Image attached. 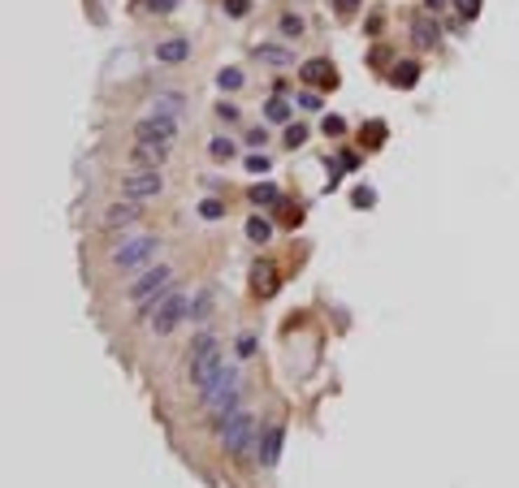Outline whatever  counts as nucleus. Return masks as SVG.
<instances>
[{
    "label": "nucleus",
    "mask_w": 519,
    "mask_h": 488,
    "mask_svg": "<svg viewBox=\"0 0 519 488\" xmlns=\"http://www.w3.org/2000/svg\"><path fill=\"white\" fill-rule=\"evenodd\" d=\"M200 402H204V410H208L216 424L226 419V415H234V410L242 406V372L234 363H226V368L212 376L208 389H200Z\"/></svg>",
    "instance_id": "1"
},
{
    "label": "nucleus",
    "mask_w": 519,
    "mask_h": 488,
    "mask_svg": "<svg viewBox=\"0 0 519 488\" xmlns=\"http://www.w3.org/2000/svg\"><path fill=\"white\" fill-rule=\"evenodd\" d=\"M169 286H173V268H169V264L143 268V272L130 281V302L139 307L134 320H152V316H156V307H160V298L169 294Z\"/></svg>",
    "instance_id": "2"
},
{
    "label": "nucleus",
    "mask_w": 519,
    "mask_h": 488,
    "mask_svg": "<svg viewBox=\"0 0 519 488\" xmlns=\"http://www.w3.org/2000/svg\"><path fill=\"white\" fill-rule=\"evenodd\" d=\"M226 368V354H221L216 337L212 333H204V337H195L191 342V354H186V380L195 384V389H208L212 376Z\"/></svg>",
    "instance_id": "3"
},
{
    "label": "nucleus",
    "mask_w": 519,
    "mask_h": 488,
    "mask_svg": "<svg viewBox=\"0 0 519 488\" xmlns=\"http://www.w3.org/2000/svg\"><path fill=\"white\" fill-rule=\"evenodd\" d=\"M216 436H221V449H226V454L242 458L247 449H251V436H256V415L238 406L234 415H226V419L216 424Z\"/></svg>",
    "instance_id": "4"
},
{
    "label": "nucleus",
    "mask_w": 519,
    "mask_h": 488,
    "mask_svg": "<svg viewBox=\"0 0 519 488\" xmlns=\"http://www.w3.org/2000/svg\"><path fill=\"white\" fill-rule=\"evenodd\" d=\"M156 255H160V238H156V234H143V238H130V242H121V246L113 251V268L130 272V268L152 264Z\"/></svg>",
    "instance_id": "5"
},
{
    "label": "nucleus",
    "mask_w": 519,
    "mask_h": 488,
    "mask_svg": "<svg viewBox=\"0 0 519 488\" xmlns=\"http://www.w3.org/2000/svg\"><path fill=\"white\" fill-rule=\"evenodd\" d=\"M186 316H191V298L182 290H169L160 298V307H156V316H152V333H156V337H169V333L178 328Z\"/></svg>",
    "instance_id": "6"
},
{
    "label": "nucleus",
    "mask_w": 519,
    "mask_h": 488,
    "mask_svg": "<svg viewBox=\"0 0 519 488\" xmlns=\"http://www.w3.org/2000/svg\"><path fill=\"white\" fill-rule=\"evenodd\" d=\"M160 190H165V177H160V169H134V173H126V177H121V195H126V199H134V203L156 199Z\"/></svg>",
    "instance_id": "7"
},
{
    "label": "nucleus",
    "mask_w": 519,
    "mask_h": 488,
    "mask_svg": "<svg viewBox=\"0 0 519 488\" xmlns=\"http://www.w3.org/2000/svg\"><path fill=\"white\" fill-rule=\"evenodd\" d=\"M169 160V143H156V139H134L130 143V165L134 169H160Z\"/></svg>",
    "instance_id": "8"
},
{
    "label": "nucleus",
    "mask_w": 519,
    "mask_h": 488,
    "mask_svg": "<svg viewBox=\"0 0 519 488\" xmlns=\"http://www.w3.org/2000/svg\"><path fill=\"white\" fill-rule=\"evenodd\" d=\"M134 139H156V143H169L178 139V117H156V113H147L139 125H134Z\"/></svg>",
    "instance_id": "9"
},
{
    "label": "nucleus",
    "mask_w": 519,
    "mask_h": 488,
    "mask_svg": "<svg viewBox=\"0 0 519 488\" xmlns=\"http://www.w3.org/2000/svg\"><path fill=\"white\" fill-rule=\"evenodd\" d=\"M282 445H286V428H282V424H264V432H260V445H256L260 467H277Z\"/></svg>",
    "instance_id": "10"
},
{
    "label": "nucleus",
    "mask_w": 519,
    "mask_h": 488,
    "mask_svg": "<svg viewBox=\"0 0 519 488\" xmlns=\"http://www.w3.org/2000/svg\"><path fill=\"white\" fill-rule=\"evenodd\" d=\"M143 216V208H139V203L134 199H121V203H113V208H104V229H109V234H117V229H130L134 221Z\"/></svg>",
    "instance_id": "11"
},
{
    "label": "nucleus",
    "mask_w": 519,
    "mask_h": 488,
    "mask_svg": "<svg viewBox=\"0 0 519 488\" xmlns=\"http://www.w3.org/2000/svg\"><path fill=\"white\" fill-rule=\"evenodd\" d=\"M156 61H160V65H182V61H191V39H186V35L160 39V43H156Z\"/></svg>",
    "instance_id": "12"
},
{
    "label": "nucleus",
    "mask_w": 519,
    "mask_h": 488,
    "mask_svg": "<svg viewBox=\"0 0 519 488\" xmlns=\"http://www.w3.org/2000/svg\"><path fill=\"white\" fill-rule=\"evenodd\" d=\"M152 113L156 117H182L186 113V95L182 91H156L152 95Z\"/></svg>",
    "instance_id": "13"
},
{
    "label": "nucleus",
    "mask_w": 519,
    "mask_h": 488,
    "mask_svg": "<svg viewBox=\"0 0 519 488\" xmlns=\"http://www.w3.org/2000/svg\"><path fill=\"white\" fill-rule=\"evenodd\" d=\"M299 74H303V83H312V87H333V83H338V74H333V65H329L325 57L307 61V65H303Z\"/></svg>",
    "instance_id": "14"
},
{
    "label": "nucleus",
    "mask_w": 519,
    "mask_h": 488,
    "mask_svg": "<svg viewBox=\"0 0 519 488\" xmlns=\"http://www.w3.org/2000/svg\"><path fill=\"white\" fill-rule=\"evenodd\" d=\"M256 57L264 65H277V69L294 65V53H290V48H282V43H256Z\"/></svg>",
    "instance_id": "15"
},
{
    "label": "nucleus",
    "mask_w": 519,
    "mask_h": 488,
    "mask_svg": "<svg viewBox=\"0 0 519 488\" xmlns=\"http://www.w3.org/2000/svg\"><path fill=\"white\" fill-rule=\"evenodd\" d=\"M411 39H415L420 48H433V43L441 39V31H437V22H429V18H415V22H411Z\"/></svg>",
    "instance_id": "16"
},
{
    "label": "nucleus",
    "mask_w": 519,
    "mask_h": 488,
    "mask_svg": "<svg viewBox=\"0 0 519 488\" xmlns=\"http://www.w3.org/2000/svg\"><path fill=\"white\" fill-rule=\"evenodd\" d=\"M256 294L260 298H273L277 294V272H273V264H256Z\"/></svg>",
    "instance_id": "17"
},
{
    "label": "nucleus",
    "mask_w": 519,
    "mask_h": 488,
    "mask_svg": "<svg viewBox=\"0 0 519 488\" xmlns=\"http://www.w3.org/2000/svg\"><path fill=\"white\" fill-rule=\"evenodd\" d=\"M264 117H268V121H277V125H286V121H290V99L273 95V99L264 104Z\"/></svg>",
    "instance_id": "18"
},
{
    "label": "nucleus",
    "mask_w": 519,
    "mask_h": 488,
    "mask_svg": "<svg viewBox=\"0 0 519 488\" xmlns=\"http://www.w3.org/2000/svg\"><path fill=\"white\" fill-rule=\"evenodd\" d=\"M247 238H251V242H268V238H273V225H268L264 216H251V221H247Z\"/></svg>",
    "instance_id": "19"
},
{
    "label": "nucleus",
    "mask_w": 519,
    "mask_h": 488,
    "mask_svg": "<svg viewBox=\"0 0 519 488\" xmlns=\"http://www.w3.org/2000/svg\"><path fill=\"white\" fill-rule=\"evenodd\" d=\"M242 83H247L242 69H221V74H216V87H221V91H238Z\"/></svg>",
    "instance_id": "20"
},
{
    "label": "nucleus",
    "mask_w": 519,
    "mask_h": 488,
    "mask_svg": "<svg viewBox=\"0 0 519 488\" xmlns=\"http://www.w3.org/2000/svg\"><path fill=\"white\" fill-rule=\"evenodd\" d=\"M282 195H277V186L273 182H256L251 186V203H256V208H260V203H277Z\"/></svg>",
    "instance_id": "21"
},
{
    "label": "nucleus",
    "mask_w": 519,
    "mask_h": 488,
    "mask_svg": "<svg viewBox=\"0 0 519 488\" xmlns=\"http://www.w3.org/2000/svg\"><path fill=\"white\" fill-rule=\"evenodd\" d=\"M277 31H282V39H299V35H303V18H294V13H282Z\"/></svg>",
    "instance_id": "22"
},
{
    "label": "nucleus",
    "mask_w": 519,
    "mask_h": 488,
    "mask_svg": "<svg viewBox=\"0 0 519 488\" xmlns=\"http://www.w3.org/2000/svg\"><path fill=\"white\" fill-rule=\"evenodd\" d=\"M394 83H399V87H415V83H420V65H415V61H403L399 74H394Z\"/></svg>",
    "instance_id": "23"
},
{
    "label": "nucleus",
    "mask_w": 519,
    "mask_h": 488,
    "mask_svg": "<svg viewBox=\"0 0 519 488\" xmlns=\"http://www.w3.org/2000/svg\"><path fill=\"white\" fill-rule=\"evenodd\" d=\"M208 156H212V160H230V156H234V143H230V139H212V143H208Z\"/></svg>",
    "instance_id": "24"
},
{
    "label": "nucleus",
    "mask_w": 519,
    "mask_h": 488,
    "mask_svg": "<svg viewBox=\"0 0 519 488\" xmlns=\"http://www.w3.org/2000/svg\"><path fill=\"white\" fill-rule=\"evenodd\" d=\"M208 312H212V294L204 290L200 298H195V302H191V316H195V320H208Z\"/></svg>",
    "instance_id": "25"
},
{
    "label": "nucleus",
    "mask_w": 519,
    "mask_h": 488,
    "mask_svg": "<svg viewBox=\"0 0 519 488\" xmlns=\"http://www.w3.org/2000/svg\"><path fill=\"white\" fill-rule=\"evenodd\" d=\"M200 216H204V221H221V216H226V203L204 199V203H200Z\"/></svg>",
    "instance_id": "26"
},
{
    "label": "nucleus",
    "mask_w": 519,
    "mask_h": 488,
    "mask_svg": "<svg viewBox=\"0 0 519 488\" xmlns=\"http://www.w3.org/2000/svg\"><path fill=\"white\" fill-rule=\"evenodd\" d=\"M221 5H226L230 18H247V13H251V0H221Z\"/></svg>",
    "instance_id": "27"
},
{
    "label": "nucleus",
    "mask_w": 519,
    "mask_h": 488,
    "mask_svg": "<svg viewBox=\"0 0 519 488\" xmlns=\"http://www.w3.org/2000/svg\"><path fill=\"white\" fill-rule=\"evenodd\" d=\"M303 139H307V130H303V125H286V147H290V151L299 147Z\"/></svg>",
    "instance_id": "28"
},
{
    "label": "nucleus",
    "mask_w": 519,
    "mask_h": 488,
    "mask_svg": "<svg viewBox=\"0 0 519 488\" xmlns=\"http://www.w3.org/2000/svg\"><path fill=\"white\" fill-rule=\"evenodd\" d=\"M238 354H242V358L256 354V333H242V337H238Z\"/></svg>",
    "instance_id": "29"
},
{
    "label": "nucleus",
    "mask_w": 519,
    "mask_h": 488,
    "mask_svg": "<svg viewBox=\"0 0 519 488\" xmlns=\"http://www.w3.org/2000/svg\"><path fill=\"white\" fill-rule=\"evenodd\" d=\"M143 5L152 9V13H173V9H178V0H143Z\"/></svg>",
    "instance_id": "30"
},
{
    "label": "nucleus",
    "mask_w": 519,
    "mask_h": 488,
    "mask_svg": "<svg viewBox=\"0 0 519 488\" xmlns=\"http://www.w3.org/2000/svg\"><path fill=\"white\" fill-rule=\"evenodd\" d=\"M299 104H303L307 113H320V109H325V104H320V95H316V91H303V95H299Z\"/></svg>",
    "instance_id": "31"
},
{
    "label": "nucleus",
    "mask_w": 519,
    "mask_h": 488,
    "mask_svg": "<svg viewBox=\"0 0 519 488\" xmlns=\"http://www.w3.org/2000/svg\"><path fill=\"white\" fill-rule=\"evenodd\" d=\"M247 173H268V156L260 151V156H247Z\"/></svg>",
    "instance_id": "32"
},
{
    "label": "nucleus",
    "mask_w": 519,
    "mask_h": 488,
    "mask_svg": "<svg viewBox=\"0 0 519 488\" xmlns=\"http://www.w3.org/2000/svg\"><path fill=\"white\" fill-rule=\"evenodd\" d=\"M216 117H221V121H238V109H234V104H216Z\"/></svg>",
    "instance_id": "33"
},
{
    "label": "nucleus",
    "mask_w": 519,
    "mask_h": 488,
    "mask_svg": "<svg viewBox=\"0 0 519 488\" xmlns=\"http://www.w3.org/2000/svg\"><path fill=\"white\" fill-rule=\"evenodd\" d=\"M459 9H463V18H476L480 13V0H459Z\"/></svg>",
    "instance_id": "34"
},
{
    "label": "nucleus",
    "mask_w": 519,
    "mask_h": 488,
    "mask_svg": "<svg viewBox=\"0 0 519 488\" xmlns=\"http://www.w3.org/2000/svg\"><path fill=\"white\" fill-rule=\"evenodd\" d=\"M368 203H373V190L359 186V190H355V208H368Z\"/></svg>",
    "instance_id": "35"
},
{
    "label": "nucleus",
    "mask_w": 519,
    "mask_h": 488,
    "mask_svg": "<svg viewBox=\"0 0 519 488\" xmlns=\"http://www.w3.org/2000/svg\"><path fill=\"white\" fill-rule=\"evenodd\" d=\"M264 139H268V134H264V130H251V134H247V139H242V143H247V147H264Z\"/></svg>",
    "instance_id": "36"
},
{
    "label": "nucleus",
    "mask_w": 519,
    "mask_h": 488,
    "mask_svg": "<svg viewBox=\"0 0 519 488\" xmlns=\"http://www.w3.org/2000/svg\"><path fill=\"white\" fill-rule=\"evenodd\" d=\"M342 130H346V125L338 117H325V134H342Z\"/></svg>",
    "instance_id": "37"
},
{
    "label": "nucleus",
    "mask_w": 519,
    "mask_h": 488,
    "mask_svg": "<svg viewBox=\"0 0 519 488\" xmlns=\"http://www.w3.org/2000/svg\"><path fill=\"white\" fill-rule=\"evenodd\" d=\"M355 5H359V0H338V13L346 18V13H355Z\"/></svg>",
    "instance_id": "38"
},
{
    "label": "nucleus",
    "mask_w": 519,
    "mask_h": 488,
    "mask_svg": "<svg viewBox=\"0 0 519 488\" xmlns=\"http://www.w3.org/2000/svg\"><path fill=\"white\" fill-rule=\"evenodd\" d=\"M424 5H429V9L437 13V9H446V0H424Z\"/></svg>",
    "instance_id": "39"
}]
</instances>
